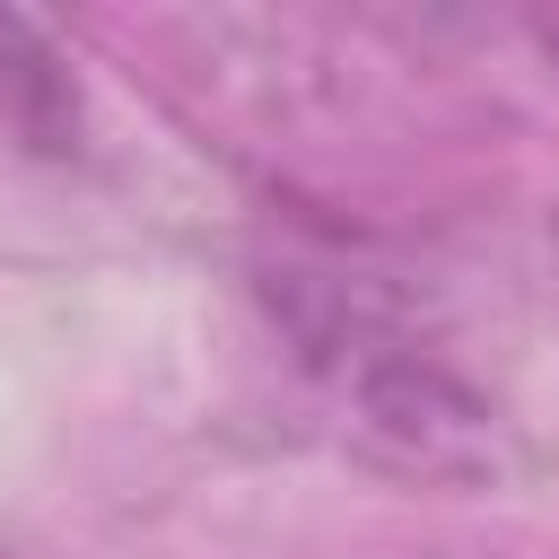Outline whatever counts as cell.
Segmentation results:
<instances>
[{
	"label": "cell",
	"instance_id": "7a4b0ae2",
	"mask_svg": "<svg viewBox=\"0 0 559 559\" xmlns=\"http://www.w3.org/2000/svg\"><path fill=\"white\" fill-rule=\"evenodd\" d=\"M550 245H559V227H550Z\"/></svg>",
	"mask_w": 559,
	"mask_h": 559
},
{
	"label": "cell",
	"instance_id": "6da1fadb",
	"mask_svg": "<svg viewBox=\"0 0 559 559\" xmlns=\"http://www.w3.org/2000/svg\"><path fill=\"white\" fill-rule=\"evenodd\" d=\"M542 44H550V52H559V9H542Z\"/></svg>",
	"mask_w": 559,
	"mask_h": 559
}]
</instances>
